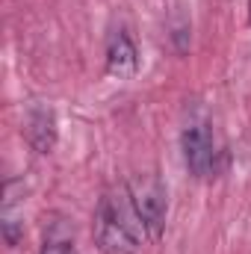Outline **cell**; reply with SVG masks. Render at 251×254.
<instances>
[{"instance_id": "6da1fadb", "label": "cell", "mask_w": 251, "mask_h": 254, "mask_svg": "<svg viewBox=\"0 0 251 254\" xmlns=\"http://www.w3.org/2000/svg\"><path fill=\"white\" fill-rule=\"evenodd\" d=\"M148 237L127 187L104 195L95 213V246L101 254H136Z\"/></svg>"}, {"instance_id": "3957f363", "label": "cell", "mask_w": 251, "mask_h": 254, "mask_svg": "<svg viewBox=\"0 0 251 254\" xmlns=\"http://www.w3.org/2000/svg\"><path fill=\"white\" fill-rule=\"evenodd\" d=\"M181 148H184V160L187 169L195 178H207L213 172V160H216V142H213V130L204 122H192L181 136Z\"/></svg>"}, {"instance_id": "7a4b0ae2", "label": "cell", "mask_w": 251, "mask_h": 254, "mask_svg": "<svg viewBox=\"0 0 251 254\" xmlns=\"http://www.w3.org/2000/svg\"><path fill=\"white\" fill-rule=\"evenodd\" d=\"M127 192H130V201H133L148 237L160 240V234L166 228V190H163V184L151 175H142L133 184H127Z\"/></svg>"}, {"instance_id": "8992f818", "label": "cell", "mask_w": 251, "mask_h": 254, "mask_svg": "<svg viewBox=\"0 0 251 254\" xmlns=\"http://www.w3.org/2000/svg\"><path fill=\"white\" fill-rule=\"evenodd\" d=\"M42 254H74V240L63 231V225H57V228L45 237Z\"/></svg>"}, {"instance_id": "52a82bcc", "label": "cell", "mask_w": 251, "mask_h": 254, "mask_svg": "<svg viewBox=\"0 0 251 254\" xmlns=\"http://www.w3.org/2000/svg\"><path fill=\"white\" fill-rule=\"evenodd\" d=\"M21 231H24V225L21 222H15V219H3V237H6V243L9 246H18V240H21Z\"/></svg>"}, {"instance_id": "277c9868", "label": "cell", "mask_w": 251, "mask_h": 254, "mask_svg": "<svg viewBox=\"0 0 251 254\" xmlns=\"http://www.w3.org/2000/svg\"><path fill=\"white\" fill-rule=\"evenodd\" d=\"M24 139L36 154H51L57 145V116L45 104H33L24 116Z\"/></svg>"}, {"instance_id": "ba28073f", "label": "cell", "mask_w": 251, "mask_h": 254, "mask_svg": "<svg viewBox=\"0 0 251 254\" xmlns=\"http://www.w3.org/2000/svg\"><path fill=\"white\" fill-rule=\"evenodd\" d=\"M249 24H251V0H249Z\"/></svg>"}, {"instance_id": "5b68a950", "label": "cell", "mask_w": 251, "mask_h": 254, "mask_svg": "<svg viewBox=\"0 0 251 254\" xmlns=\"http://www.w3.org/2000/svg\"><path fill=\"white\" fill-rule=\"evenodd\" d=\"M136 65H139V54H136V45L133 39L127 36L125 30H116L107 42V71L119 80L133 77L136 74Z\"/></svg>"}]
</instances>
